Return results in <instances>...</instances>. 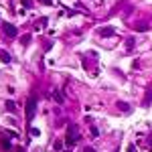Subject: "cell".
Returning a JSON list of instances; mask_svg holds the SVG:
<instances>
[{
    "mask_svg": "<svg viewBox=\"0 0 152 152\" xmlns=\"http://www.w3.org/2000/svg\"><path fill=\"white\" fill-rule=\"evenodd\" d=\"M37 103H39V97H37V93H33L31 99L27 101V120H29V122H31V120L35 118V114H37Z\"/></svg>",
    "mask_w": 152,
    "mask_h": 152,
    "instance_id": "cell-1",
    "label": "cell"
},
{
    "mask_svg": "<svg viewBox=\"0 0 152 152\" xmlns=\"http://www.w3.org/2000/svg\"><path fill=\"white\" fill-rule=\"evenodd\" d=\"M77 140H79V134H77L75 124H67V138H65V144H67V146H73Z\"/></svg>",
    "mask_w": 152,
    "mask_h": 152,
    "instance_id": "cell-2",
    "label": "cell"
},
{
    "mask_svg": "<svg viewBox=\"0 0 152 152\" xmlns=\"http://www.w3.org/2000/svg\"><path fill=\"white\" fill-rule=\"evenodd\" d=\"M2 31H4V35H6V37H10V39H14V37L18 35L16 27H14V25H10V23H2Z\"/></svg>",
    "mask_w": 152,
    "mask_h": 152,
    "instance_id": "cell-3",
    "label": "cell"
},
{
    "mask_svg": "<svg viewBox=\"0 0 152 152\" xmlns=\"http://www.w3.org/2000/svg\"><path fill=\"white\" fill-rule=\"evenodd\" d=\"M97 33H99V35H101V37H112V35H114V33H116V31H114V29H112V27H101V29H99V31H97Z\"/></svg>",
    "mask_w": 152,
    "mask_h": 152,
    "instance_id": "cell-4",
    "label": "cell"
},
{
    "mask_svg": "<svg viewBox=\"0 0 152 152\" xmlns=\"http://www.w3.org/2000/svg\"><path fill=\"white\" fill-rule=\"evenodd\" d=\"M118 110H122V112H126V114H130L132 112V107H130L126 101H118Z\"/></svg>",
    "mask_w": 152,
    "mask_h": 152,
    "instance_id": "cell-5",
    "label": "cell"
},
{
    "mask_svg": "<svg viewBox=\"0 0 152 152\" xmlns=\"http://www.w3.org/2000/svg\"><path fill=\"white\" fill-rule=\"evenodd\" d=\"M53 97H55V101H57V103H63V101H65V97H63V93H61V91H57V89L53 91Z\"/></svg>",
    "mask_w": 152,
    "mask_h": 152,
    "instance_id": "cell-6",
    "label": "cell"
},
{
    "mask_svg": "<svg viewBox=\"0 0 152 152\" xmlns=\"http://www.w3.org/2000/svg\"><path fill=\"white\" fill-rule=\"evenodd\" d=\"M152 103V89H146V99H144V105H150Z\"/></svg>",
    "mask_w": 152,
    "mask_h": 152,
    "instance_id": "cell-7",
    "label": "cell"
},
{
    "mask_svg": "<svg viewBox=\"0 0 152 152\" xmlns=\"http://www.w3.org/2000/svg\"><path fill=\"white\" fill-rule=\"evenodd\" d=\"M4 107H6V110H8V112H12V114H14V110H16V105H14V101H12V99H8Z\"/></svg>",
    "mask_w": 152,
    "mask_h": 152,
    "instance_id": "cell-8",
    "label": "cell"
},
{
    "mask_svg": "<svg viewBox=\"0 0 152 152\" xmlns=\"http://www.w3.org/2000/svg\"><path fill=\"white\" fill-rule=\"evenodd\" d=\"M0 61H2V63H10V61H12V57H10L8 53H0Z\"/></svg>",
    "mask_w": 152,
    "mask_h": 152,
    "instance_id": "cell-9",
    "label": "cell"
},
{
    "mask_svg": "<svg viewBox=\"0 0 152 152\" xmlns=\"http://www.w3.org/2000/svg\"><path fill=\"white\" fill-rule=\"evenodd\" d=\"M89 134H91V138H97V136H99V130H97L95 126H91V128H89Z\"/></svg>",
    "mask_w": 152,
    "mask_h": 152,
    "instance_id": "cell-10",
    "label": "cell"
},
{
    "mask_svg": "<svg viewBox=\"0 0 152 152\" xmlns=\"http://www.w3.org/2000/svg\"><path fill=\"white\" fill-rule=\"evenodd\" d=\"M126 49H128V51L134 49V39H128V41H126Z\"/></svg>",
    "mask_w": 152,
    "mask_h": 152,
    "instance_id": "cell-11",
    "label": "cell"
},
{
    "mask_svg": "<svg viewBox=\"0 0 152 152\" xmlns=\"http://www.w3.org/2000/svg\"><path fill=\"white\" fill-rule=\"evenodd\" d=\"M29 43H31V35H25L23 37V45H29Z\"/></svg>",
    "mask_w": 152,
    "mask_h": 152,
    "instance_id": "cell-12",
    "label": "cell"
},
{
    "mask_svg": "<svg viewBox=\"0 0 152 152\" xmlns=\"http://www.w3.org/2000/svg\"><path fill=\"white\" fill-rule=\"evenodd\" d=\"M2 148H4V150H10V142H8V140H2Z\"/></svg>",
    "mask_w": 152,
    "mask_h": 152,
    "instance_id": "cell-13",
    "label": "cell"
},
{
    "mask_svg": "<svg viewBox=\"0 0 152 152\" xmlns=\"http://www.w3.org/2000/svg\"><path fill=\"white\" fill-rule=\"evenodd\" d=\"M55 150H63V142H61V140L55 142Z\"/></svg>",
    "mask_w": 152,
    "mask_h": 152,
    "instance_id": "cell-14",
    "label": "cell"
},
{
    "mask_svg": "<svg viewBox=\"0 0 152 152\" xmlns=\"http://www.w3.org/2000/svg\"><path fill=\"white\" fill-rule=\"evenodd\" d=\"M31 134H33V136H41V132H39L37 128H31Z\"/></svg>",
    "mask_w": 152,
    "mask_h": 152,
    "instance_id": "cell-15",
    "label": "cell"
},
{
    "mask_svg": "<svg viewBox=\"0 0 152 152\" xmlns=\"http://www.w3.org/2000/svg\"><path fill=\"white\" fill-rule=\"evenodd\" d=\"M6 134H8V138H16V136H18L16 132H12V130H8V132H6Z\"/></svg>",
    "mask_w": 152,
    "mask_h": 152,
    "instance_id": "cell-16",
    "label": "cell"
},
{
    "mask_svg": "<svg viewBox=\"0 0 152 152\" xmlns=\"http://www.w3.org/2000/svg\"><path fill=\"white\" fill-rule=\"evenodd\" d=\"M134 150H136V146H134V144H130V146H128V152H134Z\"/></svg>",
    "mask_w": 152,
    "mask_h": 152,
    "instance_id": "cell-17",
    "label": "cell"
},
{
    "mask_svg": "<svg viewBox=\"0 0 152 152\" xmlns=\"http://www.w3.org/2000/svg\"><path fill=\"white\" fill-rule=\"evenodd\" d=\"M83 152H95V150H93V148H91V146H87V148H85V150H83Z\"/></svg>",
    "mask_w": 152,
    "mask_h": 152,
    "instance_id": "cell-18",
    "label": "cell"
},
{
    "mask_svg": "<svg viewBox=\"0 0 152 152\" xmlns=\"http://www.w3.org/2000/svg\"><path fill=\"white\" fill-rule=\"evenodd\" d=\"M18 152H25V150H23V148H20V150H18Z\"/></svg>",
    "mask_w": 152,
    "mask_h": 152,
    "instance_id": "cell-19",
    "label": "cell"
},
{
    "mask_svg": "<svg viewBox=\"0 0 152 152\" xmlns=\"http://www.w3.org/2000/svg\"><path fill=\"white\" fill-rule=\"evenodd\" d=\"M63 152H71V150H63Z\"/></svg>",
    "mask_w": 152,
    "mask_h": 152,
    "instance_id": "cell-20",
    "label": "cell"
}]
</instances>
